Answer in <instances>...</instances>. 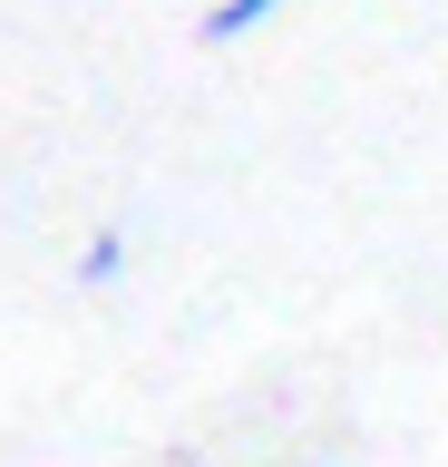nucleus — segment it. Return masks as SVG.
I'll return each mask as SVG.
<instances>
[{
    "instance_id": "2",
    "label": "nucleus",
    "mask_w": 448,
    "mask_h": 467,
    "mask_svg": "<svg viewBox=\"0 0 448 467\" xmlns=\"http://www.w3.org/2000/svg\"><path fill=\"white\" fill-rule=\"evenodd\" d=\"M127 273V224H98L89 244H78V292H108Z\"/></svg>"
},
{
    "instance_id": "3",
    "label": "nucleus",
    "mask_w": 448,
    "mask_h": 467,
    "mask_svg": "<svg viewBox=\"0 0 448 467\" xmlns=\"http://www.w3.org/2000/svg\"><path fill=\"white\" fill-rule=\"evenodd\" d=\"M322 467H331V458H322Z\"/></svg>"
},
{
    "instance_id": "1",
    "label": "nucleus",
    "mask_w": 448,
    "mask_h": 467,
    "mask_svg": "<svg viewBox=\"0 0 448 467\" xmlns=\"http://www.w3.org/2000/svg\"><path fill=\"white\" fill-rule=\"evenodd\" d=\"M293 0H214L205 10V49H234V39H254L264 20H283Z\"/></svg>"
}]
</instances>
